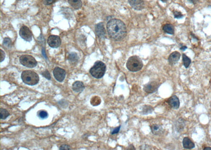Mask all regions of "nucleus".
I'll return each mask as SVG.
<instances>
[{"label":"nucleus","instance_id":"f257e3e1","mask_svg":"<svg viewBox=\"0 0 211 150\" xmlns=\"http://www.w3.org/2000/svg\"><path fill=\"white\" fill-rule=\"evenodd\" d=\"M107 30L110 37L116 41L122 40L126 36V25L118 19L110 20L107 24Z\"/></svg>","mask_w":211,"mask_h":150},{"label":"nucleus","instance_id":"f03ea898","mask_svg":"<svg viewBox=\"0 0 211 150\" xmlns=\"http://www.w3.org/2000/svg\"><path fill=\"white\" fill-rule=\"evenodd\" d=\"M21 78L23 82L29 85H36L39 81V77L35 72L26 70L22 72Z\"/></svg>","mask_w":211,"mask_h":150},{"label":"nucleus","instance_id":"7ed1b4c3","mask_svg":"<svg viewBox=\"0 0 211 150\" xmlns=\"http://www.w3.org/2000/svg\"><path fill=\"white\" fill-rule=\"evenodd\" d=\"M127 68L131 72H137L142 69L143 63L142 60L137 56H133L129 58L127 62Z\"/></svg>","mask_w":211,"mask_h":150},{"label":"nucleus","instance_id":"20e7f679","mask_svg":"<svg viewBox=\"0 0 211 150\" xmlns=\"http://www.w3.org/2000/svg\"><path fill=\"white\" fill-rule=\"evenodd\" d=\"M106 71V66L101 61H97L90 70V73L96 78H102Z\"/></svg>","mask_w":211,"mask_h":150},{"label":"nucleus","instance_id":"39448f33","mask_svg":"<svg viewBox=\"0 0 211 150\" xmlns=\"http://www.w3.org/2000/svg\"><path fill=\"white\" fill-rule=\"evenodd\" d=\"M20 62L22 65L28 68H34L37 65V62L35 59L29 55H22L20 57Z\"/></svg>","mask_w":211,"mask_h":150},{"label":"nucleus","instance_id":"423d86ee","mask_svg":"<svg viewBox=\"0 0 211 150\" xmlns=\"http://www.w3.org/2000/svg\"><path fill=\"white\" fill-rule=\"evenodd\" d=\"M20 37L25 41L30 42L32 39V34L30 29L26 26H23L20 28L19 32Z\"/></svg>","mask_w":211,"mask_h":150},{"label":"nucleus","instance_id":"0eeeda50","mask_svg":"<svg viewBox=\"0 0 211 150\" xmlns=\"http://www.w3.org/2000/svg\"><path fill=\"white\" fill-rule=\"evenodd\" d=\"M160 85V83L156 81H152L144 86V91L148 93H154L157 90Z\"/></svg>","mask_w":211,"mask_h":150},{"label":"nucleus","instance_id":"6e6552de","mask_svg":"<svg viewBox=\"0 0 211 150\" xmlns=\"http://www.w3.org/2000/svg\"><path fill=\"white\" fill-rule=\"evenodd\" d=\"M61 40L57 35H50L48 39V43L51 48H57L60 46Z\"/></svg>","mask_w":211,"mask_h":150},{"label":"nucleus","instance_id":"1a4fd4ad","mask_svg":"<svg viewBox=\"0 0 211 150\" xmlns=\"http://www.w3.org/2000/svg\"><path fill=\"white\" fill-rule=\"evenodd\" d=\"M53 75L55 78L60 82H62L65 78L66 72L65 70H63L59 67L55 68L53 70Z\"/></svg>","mask_w":211,"mask_h":150},{"label":"nucleus","instance_id":"9d476101","mask_svg":"<svg viewBox=\"0 0 211 150\" xmlns=\"http://www.w3.org/2000/svg\"><path fill=\"white\" fill-rule=\"evenodd\" d=\"M129 4L133 9L136 10H142L144 8V2L143 0H128Z\"/></svg>","mask_w":211,"mask_h":150},{"label":"nucleus","instance_id":"9b49d317","mask_svg":"<svg viewBox=\"0 0 211 150\" xmlns=\"http://www.w3.org/2000/svg\"><path fill=\"white\" fill-rule=\"evenodd\" d=\"M96 34L100 39H104L106 37V31L102 23H99L95 26Z\"/></svg>","mask_w":211,"mask_h":150},{"label":"nucleus","instance_id":"f8f14e48","mask_svg":"<svg viewBox=\"0 0 211 150\" xmlns=\"http://www.w3.org/2000/svg\"><path fill=\"white\" fill-rule=\"evenodd\" d=\"M181 57V54L179 52H174L172 53L168 57V61L170 65H174L179 62Z\"/></svg>","mask_w":211,"mask_h":150},{"label":"nucleus","instance_id":"ddd939ff","mask_svg":"<svg viewBox=\"0 0 211 150\" xmlns=\"http://www.w3.org/2000/svg\"><path fill=\"white\" fill-rule=\"evenodd\" d=\"M167 102L172 108L174 109H179L180 105L179 98L176 96H172L168 100Z\"/></svg>","mask_w":211,"mask_h":150},{"label":"nucleus","instance_id":"4468645a","mask_svg":"<svg viewBox=\"0 0 211 150\" xmlns=\"http://www.w3.org/2000/svg\"><path fill=\"white\" fill-rule=\"evenodd\" d=\"M85 89L83 83L80 81H76L72 85V90L76 92H81Z\"/></svg>","mask_w":211,"mask_h":150},{"label":"nucleus","instance_id":"2eb2a0df","mask_svg":"<svg viewBox=\"0 0 211 150\" xmlns=\"http://www.w3.org/2000/svg\"><path fill=\"white\" fill-rule=\"evenodd\" d=\"M151 130L155 135H161L163 132V128L158 124H153L151 126Z\"/></svg>","mask_w":211,"mask_h":150},{"label":"nucleus","instance_id":"dca6fc26","mask_svg":"<svg viewBox=\"0 0 211 150\" xmlns=\"http://www.w3.org/2000/svg\"><path fill=\"white\" fill-rule=\"evenodd\" d=\"M183 147L187 149H191L195 147V144L188 137H185L183 140Z\"/></svg>","mask_w":211,"mask_h":150},{"label":"nucleus","instance_id":"f3484780","mask_svg":"<svg viewBox=\"0 0 211 150\" xmlns=\"http://www.w3.org/2000/svg\"><path fill=\"white\" fill-rule=\"evenodd\" d=\"M69 4L76 10L80 9L83 5V3L81 0H68Z\"/></svg>","mask_w":211,"mask_h":150},{"label":"nucleus","instance_id":"a211bd4d","mask_svg":"<svg viewBox=\"0 0 211 150\" xmlns=\"http://www.w3.org/2000/svg\"><path fill=\"white\" fill-rule=\"evenodd\" d=\"M163 30L165 33L169 34H174V28L173 25L170 24H166L164 25Z\"/></svg>","mask_w":211,"mask_h":150},{"label":"nucleus","instance_id":"6ab92c4d","mask_svg":"<svg viewBox=\"0 0 211 150\" xmlns=\"http://www.w3.org/2000/svg\"><path fill=\"white\" fill-rule=\"evenodd\" d=\"M68 60L71 62H76L78 60L79 57L78 55L76 53L71 52L70 53L68 57Z\"/></svg>","mask_w":211,"mask_h":150},{"label":"nucleus","instance_id":"aec40b11","mask_svg":"<svg viewBox=\"0 0 211 150\" xmlns=\"http://www.w3.org/2000/svg\"><path fill=\"white\" fill-rule=\"evenodd\" d=\"M185 121L182 119H179L177 122L176 127L178 131H182L183 130V128L185 126Z\"/></svg>","mask_w":211,"mask_h":150},{"label":"nucleus","instance_id":"412c9836","mask_svg":"<svg viewBox=\"0 0 211 150\" xmlns=\"http://www.w3.org/2000/svg\"><path fill=\"white\" fill-rule=\"evenodd\" d=\"M154 111V109L150 105H145L142 110V113L143 114H148L152 113V111Z\"/></svg>","mask_w":211,"mask_h":150},{"label":"nucleus","instance_id":"4be33fe9","mask_svg":"<svg viewBox=\"0 0 211 150\" xmlns=\"http://www.w3.org/2000/svg\"><path fill=\"white\" fill-rule=\"evenodd\" d=\"M183 64L184 65L186 68H188L189 65L191 63V60L189 59L188 57H187L186 55L183 54Z\"/></svg>","mask_w":211,"mask_h":150},{"label":"nucleus","instance_id":"5701e85b","mask_svg":"<svg viewBox=\"0 0 211 150\" xmlns=\"http://www.w3.org/2000/svg\"><path fill=\"white\" fill-rule=\"evenodd\" d=\"M0 113H1L0 114H1V119H5L10 115L9 112L5 109H1Z\"/></svg>","mask_w":211,"mask_h":150},{"label":"nucleus","instance_id":"b1692460","mask_svg":"<svg viewBox=\"0 0 211 150\" xmlns=\"http://www.w3.org/2000/svg\"><path fill=\"white\" fill-rule=\"evenodd\" d=\"M3 45L6 48H10L12 46V41L9 37H5L3 41Z\"/></svg>","mask_w":211,"mask_h":150},{"label":"nucleus","instance_id":"393cba45","mask_svg":"<svg viewBox=\"0 0 211 150\" xmlns=\"http://www.w3.org/2000/svg\"><path fill=\"white\" fill-rule=\"evenodd\" d=\"M100 103H101V100L98 96H95V98L92 99V101H91L92 104L94 106H97L98 105L100 104Z\"/></svg>","mask_w":211,"mask_h":150},{"label":"nucleus","instance_id":"a878e982","mask_svg":"<svg viewBox=\"0 0 211 150\" xmlns=\"http://www.w3.org/2000/svg\"><path fill=\"white\" fill-rule=\"evenodd\" d=\"M38 116L41 119H44L48 117V113L45 111H40L39 112V113H38Z\"/></svg>","mask_w":211,"mask_h":150},{"label":"nucleus","instance_id":"bb28decb","mask_svg":"<svg viewBox=\"0 0 211 150\" xmlns=\"http://www.w3.org/2000/svg\"><path fill=\"white\" fill-rule=\"evenodd\" d=\"M173 13H174L175 18H176V19H181V18H182L183 17V15H182V14L180 12H179V11H174Z\"/></svg>","mask_w":211,"mask_h":150},{"label":"nucleus","instance_id":"cd10ccee","mask_svg":"<svg viewBox=\"0 0 211 150\" xmlns=\"http://www.w3.org/2000/svg\"><path fill=\"white\" fill-rule=\"evenodd\" d=\"M42 75L44 78H47L48 80H50V79H51V75H50V73L48 72V70H46L45 71L42 72Z\"/></svg>","mask_w":211,"mask_h":150},{"label":"nucleus","instance_id":"c85d7f7f","mask_svg":"<svg viewBox=\"0 0 211 150\" xmlns=\"http://www.w3.org/2000/svg\"><path fill=\"white\" fill-rule=\"evenodd\" d=\"M60 150H71V148H70V146L68 145H65V144H63L60 147Z\"/></svg>","mask_w":211,"mask_h":150},{"label":"nucleus","instance_id":"c756f323","mask_svg":"<svg viewBox=\"0 0 211 150\" xmlns=\"http://www.w3.org/2000/svg\"><path fill=\"white\" fill-rule=\"evenodd\" d=\"M55 0H43L44 4L50 5L55 2Z\"/></svg>","mask_w":211,"mask_h":150},{"label":"nucleus","instance_id":"7c9ffc66","mask_svg":"<svg viewBox=\"0 0 211 150\" xmlns=\"http://www.w3.org/2000/svg\"><path fill=\"white\" fill-rule=\"evenodd\" d=\"M0 52H1V62H2L5 60V53L2 50H0Z\"/></svg>","mask_w":211,"mask_h":150},{"label":"nucleus","instance_id":"2f4dec72","mask_svg":"<svg viewBox=\"0 0 211 150\" xmlns=\"http://www.w3.org/2000/svg\"><path fill=\"white\" fill-rule=\"evenodd\" d=\"M120 128V126L118 127L117 128H116L115 129H114L113 131L111 133V134H114L118 133L119 132V131Z\"/></svg>","mask_w":211,"mask_h":150},{"label":"nucleus","instance_id":"473e14b6","mask_svg":"<svg viewBox=\"0 0 211 150\" xmlns=\"http://www.w3.org/2000/svg\"><path fill=\"white\" fill-rule=\"evenodd\" d=\"M189 2L191 3H193V4H195L196 2L198 1V0H188Z\"/></svg>","mask_w":211,"mask_h":150},{"label":"nucleus","instance_id":"72a5a7b5","mask_svg":"<svg viewBox=\"0 0 211 150\" xmlns=\"http://www.w3.org/2000/svg\"><path fill=\"white\" fill-rule=\"evenodd\" d=\"M186 49H187V47L185 46H182L180 48V49H181V50H183V51H184V50H186Z\"/></svg>","mask_w":211,"mask_h":150},{"label":"nucleus","instance_id":"f704fd0d","mask_svg":"<svg viewBox=\"0 0 211 150\" xmlns=\"http://www.w3.org/2000/svg\"><path fill=\"white\" fill-rule=\"evenodd\" d=\"M204 150H211V148H210V147H206V148H204Z\"/></svg>","mask_w":211,"mask_h":150},{"label":"nucleus","instance_id":"c9c22d12","mask_svg":"<svg viewBox=\"0 0 211 150\" xmlns=\"http://www.w3.org/2000/svg\"><path fill=\"white\" fill-rule=\"evenodd\" d=\"M161 1L162 2H167L168 0H161Z\"/></svg>","mask_w":211,"mask_h":150}]
</instances>
